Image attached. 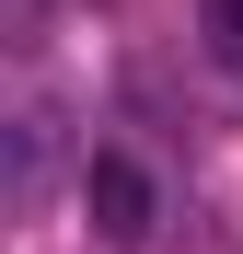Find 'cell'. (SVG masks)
Instances as JSON below:
<instances>
[{
  "label": "cell",
  "mask_w": 243,
  "mask_h": 254,
  "mask_svg": "<svg viewBox=\"0 0 243 254\" xmlns=\"http://www.w3.org/2000/svg\"><path fill=\"white\" fill-rule=\"evenodd\" d=\"M81 196H93V231H104V243H151V174H139L128 150H93Z\"/></svg>",
  "instance_id": "1"
},
{
  "label": "cell",
  "mask_w": 243,
  "mask_h": 254,
  "mask_svg": "<svg viewBox=\"0 0 243 254\" xmlns=\"http://www.w3.org/2000/svg\"><path fill=\"white\" fill-rule=\"evenodd\" d=\"M209 58L243 69V0H209Z\"/></svg>",
  "instance_id": "2"
}]
</instances>
